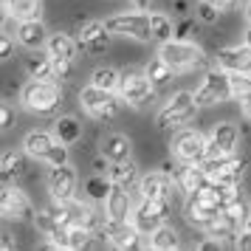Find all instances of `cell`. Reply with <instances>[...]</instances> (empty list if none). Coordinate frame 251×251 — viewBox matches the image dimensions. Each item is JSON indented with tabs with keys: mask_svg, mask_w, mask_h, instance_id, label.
I'll list each match as a JSON object with an SVG mask.
<instances>
[{
	"mask_svg": "<svg viewBox=\"0 0 251 251\" xmlns=\"http://www.w3.org/2000/svg\"><path fill=\"white\" fill-rule=\"evenodd\" d=\"M20 102L34 113H54L62 104V88L51 79H28L23 85Z\"/></svg>",
	"mask_w": 251,
	"mask_h": 251,
	"instance_id": "cell-1",
	"label": "cell"
},
{
	"mask_svg": "<svg viewBox=\"0 0 251 251\" xmlns=\"http://www.w3.org/2000/svg\"><path fill=\"white\" fill-rule=\"evenodd\" d=\"M158 57L170 65L172 71H192V68H201L206 62V54L201 46H195L189 40H167L161 43V51Z\"/></svg>",
	"mask_w": 251,
	"mask_h": 251,
	"instance_id": "cell-2",
	"label": "cell"
},
{
	"mask_svg": "<svg viewBox=\"0 0 251 251\" xmlns=\"http://www.w3.org/2000/svg\"><path fill=\"white\" fill-rule=\"evenodd\" d=\"M195 110H198V102H195V93H175L170 102L164 104L155 116V127L158 130H172V127H181L186 122H192Z\"/></svg>",
	"mask_w": 251,
	"mask_h": 251,
	"instance_id": "cell-3",
	"label": "cell"
},
{
	"mask_svg": "<svg viewBox=\"0 0 251 251\" xmlns=\"http://www.w3.org/2000/svg\"><path fill=\"white\" fill-rule=\"evenodd\" d=\"M201 167L209 175V181L237 186L243 181V172H246V161L237 158L234 152H228V155H209V158H203Z\"/></svg>",
	"mask_w": 251,
	"mask_h": 251,
	"instance_id": "cell-4",
	"label": "cell"
},
{
	"mask_svg": "<svg viewBox=\"0 0 251 251\" xmlns=\"http://www.w3.org/2000/svg\"><path fill=\"white\" fill-rule=\"evenodd\" d=\"M79 104L99 122H113L119 116V99L113 96V91H104L96 85H88L79 91Z\"/></svg>",
	"mask_w": 251,
	"mask_h": 251,
	"instance_id": "cell-5",
	"label": "cell"
},
{
	"mask_svg": "<svg viewBox=\"0 0 251 251\" xmlns=\"http://www.w3.org/2000/svg\"><path fill=\"white\" fill-rule=\"evenodd\" d=\"M119 96H122L127 104L141 107V104L152 102V96H155V85H152L150 76L147 74H141V71H125L122 79H119Z\"/></svg>",
	"mask_w": 251,
	"mask_h": 251,
	"instance_id": "cell-6",
	"label": "cell"
},
{
	"mask_svg": "<svg viewBox=\"0 0 251 251\" xmlns=\"http://www.w3.org/2000/svg\"><path fill=\"white\" fill-rule=\"evenodd\" d=\"M231 96V82H228V71H209L201 82V88L195 91V102L198 107H212V104L226 102Z\"/></svg>",
	"mask_w": 251,
	"mask_h": 251,
	"instance_id": "cell-7",
	"label": "cell"
},
{
	"mask_svg": "<svg viewBox=\"0 0 251 251\" xmlns=\"http://www.w3.org/2000/svg\"><path fill=\"white\" fill-rule=\"evenodd\" d=\"M220 201H217V195L209 189V183H206L203 189H198V192L189 195V201H186V217H189V223L203 228L206 223H212L217 215H220Z\"/></svg>",
	"mask_w": 251,
	"mask_h": 251,
	"instance_id": "cell-8",
	"label": "cell"
},
{
	"mask_svg": "<svg viewBox=\"0 0 251 251\" xmlns=\"http://www.w3.org/2000/svg\"><path fill=\"white\" fill-rule=\"evenodd\" d=\"M172 209V201H147V198H141V203L133 209V215H130V223L141 231V234H152L155 228L164 223V217L170 215Z\"/></svg>",
	"mask_w": 251,
	"mask_h": 251,
	"instance_id": "cell-9",
	"label": "cell"
},
{
	"mask_svg": "<svg viewBox=\"0 0 251 251\" xmlns=\"http://www.w3.org/2000/svg\"><path fill=\"white\" fill-rule=\"evenodd\" d=\"M54 217H57L59 223H65V226H85L91 228V231H96V228L102 226V220H99V215L93 212V206L82 203V201H65V203H57L54 209Z\"/></svg>",
	"mask_w": 251,
	"mask_h": 251,
	"instance_id": "cell-10",
	"label": "cell"
},
{
	"mask_svg": "<svg viewBox=\"0 0 251 251\" xmlns=\"http://www.w3.org/2000/svg\"><path fill=\"white\" fill-rule=\"evenodd\" d=\"M110 34L133 37V40H152V28H150V14H113L104 20Z\"/></svg>",
	"mask_w": 251,
	"mask_h": 251,
	"instance_id": "cell-11",
	"label": "cell"
},
{
	"mask_svg": "<svg viewBox=\"0 0 251 251\" xmlns=\"http://www.w3.org/2000/svg\"><path fill=\"white\" fill-rule=\"evenodd\" d=\"M172 150L183 164H203L206 152H209V141L198 130H181L172 138Z\"/></svg>",
	"mask_w": 251,
	"mask_h": 251,
	"instance_id": "cell-12",
	"label": "cell"
},
{
	"mask_svg": "<svg viewBox=\"0 0 251 251\" xmlns=\"http://www.w3.org/2000/svg\"><path fill=\"white\" fill-rule=\"evenodd\" d=\"M0 217H9V220H28V217H34V206L25 198L23 189H17V186L0 189Z\"/></svg>",
	"mask_w": 251,
	"mask_h": 251,
	"instance_id": "cell-13",
	"label": "cell"
},
{
	"mask_svg": "<svg viewBox=\"0 0 251 251\" xmlns=\"http://www.w3.org/2000/svg\"><path fill=\"white\" fill-rule=\"evenodd\" d=\"M48 192L54 198V203H65L74 198L76 192V172L71 164H59V167H51L48 172Z\"/></svg>",
	"mask_w": 251,
	"mask_h": 251,
	"instance_id": "cell-14",
	"label": "cell"
},
{
	"mask_svg": "<svg viewBox=\"0 0 251 251\" xmlns=\"http://www.w3.org/2000/svg\"><path fill=\"white\" fill-rule=\"evenodd\" d=\"M138 195L147 201H172V178L170 172H150L138 183Z\"/></svg>",
	"mask_w": 251,
	"mask_h": 251,
	"instance_id": "cell-15",
	"label": "cell"
},
{
	"mask_svg": "<svg viewBox=\"0 0 251 251\" xmlns=\"http://www.w3.org/2000/svg\"><path fill=\"white\" fill-rule=\"evenodd\" d=\"M107 43H110V31H107V25L104 23H96V20H91V23L82 25L79 37H76V48L88 51V54H99V51H104Z\"/></svg>",
	"mask_w": 251,
	"mask_h": 251,
	"instance_id": "cell-16",
	"label": "cell"
},
{
	"mask_svg": "<svg viewBox=\"0 0 251 251\" xmlns=\"http://www.w3.org/2000/svg\"><path fill=\"white\" fill-rule=\"evenodd\" d=\"M217 65L228 74H251V48L249 46H228L220 48Z\"/></svg>",
	"mask_w": 251,
	"mask_h": 251,
	"instance_id": "cell-17",
	"label": "cell"
},
{
	"mask_svg": "<svg viewBox=\"0 0 251 251\" xmlns=\"http://www.w3.org/2000/svg\"><path fill=\"white\" fill-rule=\"evenodd\" d=\"M237 138H240L237 127L231 125V122H220V125L212 130L206 158H209V155H228V152H234V150H237Z\"/></svg>",
	"mask_w": 251,
	"mask_h": 251,
	"instance_id": "cell-18",
	"label": "cell"
},
{
	"mask_svg": "<svg viewBox=\"0 0 251 251\" xmlns=\"http://www.w3.org/2000/svg\"><path fill=\"white\" fill-rule=\"evenodd\" d=\"M104 212L110 220L116 223H130V215H133V203H130V195H127L125 186H113L107 201H104Z\"/></svg>",
	"mask_w": 251,
	"mask_h": 251,
	"instance_id": "cell-19",
	"label": "cell"
},
{
	"mask_svg": "<svg viewBox=\"0 0 251 251\" xmlns=\"http://www.w3.org/2000/svg\"><path fill=\"white\" fill-rule=\"evenodd\" d=\"M240 228H243V226H240L237 220H234L231 215H226V212L220 209V215H217L215 220H212V223H206L203 231L209 234V237H215L217 243L223 246V243H234V240H237Z\"/></svg>",
	"mask_w": 251,
	"mask_h": 251,
	"instance_id": "cell-20",
	"label": "cell"
},
{
	"mask_svg": "<svg viewBox=\"0 0 251 251\" xmlns=\"http://www.w3.org/2000/svg\"><path fill=\"white\" fill-rule=\"evenodd\" d=\"M17 43L23 48H31V51L46 46L48 31L43 25V20H20V25H17Z\"/></svg>",
	"mask_w": 251,
	"mask_h": 251,
	"instance_id": "cell-21",
	"label": "cell"
},
{
	"mask_svg": "<svg viewBox=\"0 0 251 251\" xmlns=\"http://www.w3.org/2000/svg\"><path fill=\"white\" fill-rule=\"evenodd\" d=\"M175 183H178L186 195H192V192L203 189L206 183H209V175L203 172L201 164H183L181 170H175Z\"/></svg>",
	"mask_w": 251,
	"mask_h": 251,
	"instance_id": "cell-22",
	"label": "cell"
},
{
	"mask_svg": "<svg viewBox=\"0 0 251 251\" xmlns=\"http://www.w3.org/2000/svg\"><path fill=\"white\" fill-rule=\"evenodd\" d=\"M57 144V136H51V133H43V130H34V133H28L23 141V150L25 155H31L37 161H46V155L51 152V147Z\"/></svg>",
	"mask_w": 251,
	"mask_h": 251,
	"instance_id": "cell-23",
	"label": "cell"
},
{
	"mask_svg": "<svg viewBox=\"0 0 251 251\" xmlns=\"http://www.w3.org/2000/svg\"><path fill=\"white\" fill-rule=\"evenodd\" d=\"M130 152H133V144H130V138L122 136V133H110V136L102 141V155L110 164L116 161H127L130 158Z\"/></svg>",
	"mask_w": 251,
	"mask_h": 251,
	"instance_id": "cell-24",
	"label": "cell"
},
{
	"mask_svg": "<svg viewBox=\"0 0 251 251\" xmlns=\"http://www.w3.org/2000/svg\"><path fill=\"white\" fill-rule=\"evenodd\" d=\"M23 172H25V155L23 152L6 150V152L0 155V181L3 183H14Z\"/></svg>",
	"mask_w": 251,
	"mask_h": 251,
	"instance_id": "cell-25",
	"label": "cell"
},
{
	"mask_svg": "<svg viewBox=\"0 0 251 251\" xmlns=\"http://www.w3.org/2000/svg\"><path fill=\"white\" fill-rule=\"evenodd\" d=\"M46 51L51 59H76V40L68 34H51Z\"/></svg>",
	"mask_w": 251,
	"mask_h": 251,
	"instance_id": "cell-26",
	"label": "cell"
},
{
	"mask_svg": "<svg viewBox=\"0 0 251 251\" xmlns=\"http://www.w3.org/2000/svg\"><path fill=\"white\" fill-rule=\"evenodd\" d=\"M54 136H57V141H62V144H76L82 138V125L74 116H62V119L54 122Z\"/></svg>",
	"mask_w": 251,
	"mask_h": 251,
	"instance_id": "cell-27",
	"label": "cell"
},
{
	"mask_svg": "<svg viewBox=\"0 0 251 251\" xmlns=\"http://www.w3.org/2000/svg\"><path fill=\"white\" fill-rule=\"evenodd\" d=\"M14 20H40L43 14V0H6Z\"/></svg>",
	"mask_w": 251,
	"mask_h": 251,
	"instance_id": "cell-28",
	"label": "cell"
},
{
	"mask_svg": "<svg viewBox=\"0 0 251 251\" xmlns=\"http://www.w3.org/2000/svg\"><path fill=\"white\" fill-rule=\"evenodd\" d=\"M136 164L127 158V161H116V164H110V170H107V178L113 181V186H130V183L136 181Z\"/></svg>",
	"mask_w": 251,
	"mask_h": 251,
	"instance_id": "cell-29",
	"label": "cell"
},
{
	"mask_svg": "<svg viewBox=\"0 0 251 251\" xmlns=\"http://www.w3.org/2000/svg\"><path fill=\"white\" fill-rule=\"evenodd\" d=\"M110 189H113V181L104 178L102 172H96V175H91V178L85 181V195H88L91 201H96V203H104L107 195H110Z\"/></svg>",
	"mask_w": 251,
	"mask_h": 251,
	"instance_id": "cell-30",
	"label": "cell"
},
{
	"mask_svg": "<svg viewBox=\"0 0 251 251\" xmlns=\"http://www.w3.org/2000/svg\"><path fill=\"white\" fill-rule=\"evenodd\" d=\"M178 243H181V240H178V231H175L172 226H164V223L150 234V246H152L155 251H175Z\"/></svg>",
	"mask_w": 251,
	"mask_h": 251,
	"instance_id": "cell-31",
	"label": "cell"
},
{
	"mask_svg": "<svg viewBox=\"0 0 251 251\" xmlns=\"http://www.w3.org/2000/svg\"><path fill=\"white\" fill-rule=\"evenodd\" d=\"M25 74H28L31 79H57V76H54V59L48 57V54L46 57L37 54V57L25 59Z\"/></svg>",
	"mask_w": 251,
	"mask_h": 251,
	"instance_id": "cell-32",
	"label": "cell"
},
{
	"mask_svg": "<svg viewBox=\"0 0 251 251\" xmlns=\"http://www.w3.org/2000/svg\"><path fill=\"white\" fill-rule=\"evenodd\" d=\"M144 74L150 76V82H152L155 88H164V85H170L172 76H175V71H172L161 57H158V59H152V62L147 65V71H144Z\"/></svg>",
	"mask_w": 251,
	"mask_h": 251,
	"instance_id": "cell-33",
	"label": "cell"
},
{
	"mask_svg": "<svg viewBox=\"0 0 251 251\" xmlns=\"http://www.w3.org/2000/svg\"><path fill=\"white\" fill-rule=\"evenodd\" d=\"M150 28H152V40H158V43H167L175 37V25L167 14H150Z\"/></svg>",
	"mask_w": 251,
	"mask_h": 251,
	"instance_id": "cell-34",
	"label": "cell"
},
{
	"mask_svg": "<svg viewBox=\"0 0 251 251\" xmlns=\"http://www.w3.org/2000/svg\"><path fill=\"white\" fill-rule=\"evenodd\" d=\"M119 79H122V74L116 68H96L93 76H91V85L104 88V91H116V88H119Z\"/></svg>",
	"mask_w": 251,
	"mask_h": 251,
	"instance_id": "cell-35",
	"label": "cell"
},
{
	"mask_svg": "<svg viewBox=\"0 0 251 251\" xmlns=\"http://www.w3.org/2000/svg\"><path fill=\"white\" fill-rule=\"evenodd\" d=\"M91 237H93L91 228H85V226H68V249L71 251L88 249V246H91Z\"/></svg>",
	"mask_w": 251,
	"mask_h": 251,
	"instance_id": "cell-36",
	"label": "cell"
},
{
	"mask_svg": "<svg viewBox=\"0 0 251 251\" xmlns=\"http://www.w3.org/2000/svg\"><path fill=\"white\" fill-rule=\"evenodd\" d=\"M228 82H231V96L234 99L251 93V74H228Z\"/></svg>",
	"mask_w": 251,
	"mask_h": 251,
	"instance_id": "cell-37",
	"label": "cell"
},
{
	"mask_svg": "<svg viewBox=\"0 0 251 251\" xmlns=\"http://www.w3.org/2000/svg\"><path fill=\"white\" fill-rule=\"evenodd\" d=\"M46 164H48V167H59V164H68V144L57 141V144L51 147V152L46 155Z\"/></svg>",
	"mask_w": 251,
	"mask_h": 251,
	"instance_id": "cell-38",
	"label": "cell"
},
{
	"mask_svg": "<svg viewBox=\"0 0 251 251\" xmlns=\"http://www.w3.org/2000/svg\"><path fill=\"white\" fill-rule=\"evenodd\" d=\"M195 12H198V17H201V20H203V23H215L217 17H220V9H217V6H212V3H209V0H201V3H198V9H195Z\"/></svg>",
	"mask_w": 251,
	"mask_h": 251,
	"instance_id": "cell-39",
	"label": "cell"
},
{
	"mask_svg": "<svg viewBox=\"0 0 251 251\" xmlns=\"http://www.w3.org/2000/svg\"><path fill=\"white\" fill-rule=\"evenodd\" d=\"M71 74H74V59H54V76L59 82L68 79Z\"/></svg>",
	"mask_w": 251,
	"mask_h": 251,
	"instance_id": "cell-40",
	"label": "cell"
},
{
	"mask_svg": "<svg viewBox=\"0 0 251 251\" xmlns=\"http://www.w3.org/2000/svg\"><path fill=\"white\" fill-rule=\"evenodd\" d=\"M12 127H14V110L9 104H0V133H6Z\"/></svg>",
	"mask_w": 251,
	"mask_h": 251,
	"instance_id": "cell-41",
	"label": "cell"
},
{
	"mask_svg": "<svg viewBox=\"0 0 251 251\" xmlns=\"http://www.w3.org/2000/svg\"><path fill=\"white\" fill-rule=\"evenodd\" d=\"M12 54H14V40L9 34H3V28H0V62L9 59Z\"/></svg>",
	"mask_w": 251,
	"mask_h": 251,
	"instance_id": "cell-42",
	"label": "cell"
},
{
	"mask_svg": "<svg viewBox=\"0 0 251 251\" xmlns=\"http://www.w3.org/2000/svg\"><path fill=\"white\" fill-rule=\"evenodd\" d=\"M192 20H181V23L175 25V40H186V37L192 34Z\"/></svg>",
	"mask_w": 251,
	"mask_h": 251,
	"instance_id": "cell-43",
	"label": "cell"
},
{
	"mask_svg": "<svg viewBox=\"0 0 251 251\" xmlns=\"http://www.w3.org/2000/svg\"><path fill=\"white\" fill-rule=\"evenodd\" d=\"M234 246H237L240 251H251V231L243 228V231L237 234V240H234Z\"/></svg>",
	"mask_w": 251,
	"mask_h": 251,
	"instance_id": "cell-44",
	"label": "cell"
},
{
	"mask_svg": "<svg viewBox=\"0 0 251 251\" xmlns=\"http://www.w3.org/2000/svg\"><path fill=\"white\" fill-rule=\"evenodd\" d=\"M195 249H198V251H217V249H220V243H217L215 237H212V240H201Z\"/></svg>",
	"mask_w": 251,
	"mask_h": 251,
	"instance_id": "cell-45",
	"label": "cell"
},
{
	"mask_svg": "<svg viewBox=\"0 0 251 251\" xmlns=\"http://www.w3.org/2000/svg\"><path fill=\"white\" fill-rule=\"evenodd\" d=\"M240 107H243V113H246V119H251V93H246V96H240Z\"/></svg>",
	"mask_w": 251,
	"mask_h": 251,
	"instance_id": "cell-46",
	"label": "cell"
},
{
	"mask_svg": "<svg viewBox=\"0 0 251 251\" xmlns=\"http://www.w3.org/2000/svg\"><path fill=\"white\" fill-rule=\"evenodd\" d=\"M209 3H212V6H217L220 12H226V9H231V6H234L237 0H209Z\"/></svg>",
	"mask_w": 251,
	"mask_h": 251,
	"instance_id": "cell-47",
	"label": "cell"
},
{
	"mask_svg": "<svg viewBox=\"0 0 251 251\" xmlns=\"http://www.w3.org/2000/svg\"><path fill=\"white\" fill-rule=\"evenodd\" d=\"M9 17H12V12H9V6H6V3H0V28H3V25L9 23Z\"/></svg>",
	"mask_w": 251,
	"mask_h": 251,
	"instance_id": "cell-48",
	"label": "cell"
},
{
	"mask_svg": "<svg viewBox=\"0 0 251 251\" xmlns=\"http://www.w3.org/2000/svg\"><path fill=\"white\" fill-rule=\"evenodd\" d=\"M172 9H175L178 14H183L186 9H189V3H186V0H172Z\"/></svg>",
	"mask_w": 251,
	"mask_h": 251,
	"instance_id": "cell-49",
	"label": "cell"
},
{
	"mask_svg": "<svg viewBox=\"0 0 251 251\" xmlns=\"http://www.w3.org/2000/svg\"><path fill=\"white\" fill-rule=\"evenodd\" d=\"M104 161H107V158H104ZM104 161H102V158H96V161H93V170H96V172H104V170H110V167H107Z\"/></svg>",
	"mask_w": 251,
	"mask_h": 251,
	"instance_id": "cell-50",
	"label": "cell"
},
{
	"mask_svg": "<svg viewBox=\"0 0 251 251\" xmlns=\"http://www.w3.org/2000/svg\"><path fill=\"white\" fill-rule=\"evenodd\" d=\"M133 6H136V9H147L150 0H133Z\"/></svg>",
	"mask_w": 251,
	"mask_h": 251,
	"instance_id": "cell-51",
	"label": "cell"
},
{
	"mask_svg": "<svg viewBox=\"0 0 251 251\" xmlns=\"http://www.w3.org/2000/svg\"><path fill=\"white\" fill-rule=\"evenodd\" d=\"M246 20H249V25H251V0L246 3Z\"/></svg>",
	"mask_w": 251,
	"mask_h": 251,
	"instance_id": "cell-52",
	"label": "cell"
},
{
	"mask_svg": "<svg viewBox=\"0 0 251 251\" xmlns=\"http://www.w3.org/2000/svg\"><path fill=\"white\" fill-rule=\"evenodd\" d=\"M243 228H246V231H251V212H249V217H246V226H243Z\"/></svg>",
	"mask_w": 251,
	"mask_h": 251,
	"instance_id": "cell-53",
	"label": "cell"
},
{
	"mask_svg": "<svg viewBox=\"0 0 251 251\" xmlns=\"http://www.w3.org/2000/svg\"><path fill=\"white\" fill-rule=\"evenodd\" d=\"M246 46L251 48V25H249V31H246Z\"/></svg>",
	"mask_w": 251,
	"mask_h": 251,
	"instance_id": "cell-54",
	"label": "cell"
}]
</instances>
